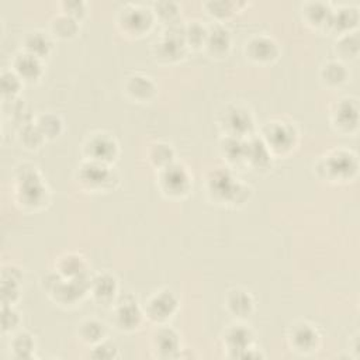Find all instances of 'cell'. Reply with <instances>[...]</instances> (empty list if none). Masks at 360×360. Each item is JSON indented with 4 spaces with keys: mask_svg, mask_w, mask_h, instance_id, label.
I'll return each mask as SVG.
<instances>
[{
    "mask_svg": "<svg viewBox=\"0 0 360 360\" xmlns=\"http://www.w3.org/2000/svg\"><path fill=\"white\" fill-rule=\"evenodd\" d=\"M205 194L212 204L238 208L248 202L252 195V187L238 179L228 167H215L207 173Z\"/></svg>",
    "mask_w": 360,
    "mask_h": 360,
    "instance_id": "1",
    "label": "cell"
},
{
    "mask_svg": "<svg viewBox=\"0 0 360 360\" xmlns=\"http://www.w3.org/2000/svg\"><path fill=\"white\" fill-rule=\"evenodd\" d=\"M14 201L28 212L44 210L49 204L51 194L37 166L20 163L14 169Z\"/></svg>",
    "mask_w": 360,
    "mask_h": 360,
    "instance_id": "2",
    "label": "cell"
},
{
    "mask_svg": "<svg viewBox=\"0 0 360 360\" xmlns=\"http://www.w3.org/2000/svg\"><path fill=\"white\" fill-rule=\"evenodd\" d=\"M357 155L350 149L335 148L314 165L315 174L328 183H347L357 176Z\"/></svg>",
    "mask_w": 360,
    "mask_h": 360,
    "instance_id": "3",
    "label": "cell"
},
{
    "mask_svg": "<svg viewBox=\"0 0 360 360\" xmlns=\"http://www.w3.org/2000/svg\"><path fill=\"white\" fill-rule=\"evenodd\" d=\"M90 278L70 280L52 270L42 277L41 285L52 302L62 308H75L89 295Z\"/></svg>",
    "mask_w": 360,
    "mask_h": 360,
    "instance_id": "4",
    "label": "cell"
},
{
    "mask_svg": "<svg viewBox=\"0 0 360 360\" xmlns=\"http://www.w3.org/2000/svg\"><path fill=\"white\" fill-rule=\"evenodd\" d=\"M259 136L273 158L287 156L297 148L300 141V132L295 124L285 118L266 121L260 128Z\"/></svg>",
    "mask_w": 360,
    "mask_h": 360,
    "instance_id": "5",
    "label": "cell"
},
{
    "mask_svg": "<svg viewBox=\"0 0 360 360\" xmlns=\"http://www.w3.org/2000/svg\"><path fill=\"white\" fill-rule=\"evenodd\" d=\"M75 179L77 186L86 193H110L118 183L120 176L110 165L82 160L75 172Z\"/></svg>",
    "mask_w": 360,
    "mask_h": 360,
    "instance_id": "6",
    "label": "cell"
},
{
    "mask_svg": "<svg viewBox=\"0 0 360 360\" xmlns=\"http://www.w3.org/2000/svg\"><path fill=\"white\" fill-rule=\"evenodd\" d=\"M222 347L226 357L231 359H259L264 357L257 349L255 342L253 330L243 323L242 321H236L232 325H228L221 336Z\"/></svg>",
    "mask_w": 360,
    "mask_h": 360,
    "instance_id": "7",
    "label": "cell"
},
{
    "mask_svg": "<svg viewBox=\"0 0 360 360\" xmlns=\"http://www.w3.org/2000/svg\"><path fill=\"white\" fill-rule=\"evenodd\" d=\"M188 51L184 41L183 24L180 22L166 25L150 48L153 59L162 65H173L183 60Z\"/></svg>",
    "mask_w": 360,
    "mask_h": 360,
    "instance_id": "8",
    "label": "cell"
},
{
    "mask_svg": "<svg viewBox=\"0 0 360 360\" xmlns=\"http://www.w3.org/2000/svg\"><path fill=\"white\" fill-rule=\"evenodd\" d=\"M218 127L224 136L246 139L255 135V117L248 105L233 101L226 104L219 112Z\"/></svg>",
    "mask_w": 360,
    "mask_h": 360,
    "instance_id": "9",
    "label": "cell"
},
{
    "mask_svg": "<svg viewBox=\"0 0 360 360\" xmlns=\"http://www.w3.org/2000/svg\"><path fill=\"white\" fill-rule=\"evenodd\" d=\"M156 186L159 191L170 200L187 197L193 187V177L188 169L177 160L156 170Z\"/></svg>",
    "mask_w": 360,
    "mask_h": 360,
    "instance_id": "10",
    "label": "cell"
},
{
    "mask_svg": "<svg viewBox=\"0 0 360 360\" xmlns=\"http://www.w3.org/2000/svg\"><path fill=\"white\" fill-rule=\"evenodd\" d=\"M111 325L121 333H132L141 329L145 318L142 305L132 294H124L117 297L111 304Z\"/></svg>",
    "mask_w": 360,
    "mask_h": 360,
    "instance_id": "11",
    "label": "cell"
},
{
    "mask_svg": "<svg viewBox=\"0 0 360 360\" xmlns=\"http://www.w3.org/2000/svg\"><path fill=\"white\" fill-rule=\"evenodd\" d=\"M156 18L152 8H146L139 4L122 6L115 17V24L120 32L128 38H141L148 34Z\"/></svg>",
    "mask_w": 360,
    "mask_h": 360,
    "instance_id": "12",
    "label": "cell"
},
{
    "mask_svg": "<svg viewBox=\"0 0 360 360\" xmlns=\"http://www.w3.org/2000/svg\"><path fill=\"white\" fill-rule=\"evenodd\" d=\"M120 155V145L115 136L105 131L91 132L82 145L83 160L112 165Z\"/></svg>",
    "mask_w": 360,
    "mask_h": 360,
    "instance_id": "13",
    "label": "cell"
},
{
    "mask_svg": "<svg viewBox=\"0 0 360 360\" xmlns=\"http://www.w3.org/2000/svg\"><path fill=\"white\" fill-rule=\"evenodd\" d=\"M179 298L177 295L167 290L160 288L158 291H153L142 305L145 318L155 323V325H163L167 323L179 311Z\"/></svg>",
    "mask_w": 360,
    "mask_h": 360,
    "instance_id": "14",
    "label": "cell"
},
{
    "mask_svg": "<svg viewBox=\"0 0 360 360\" xmlns=\"http://www.w3.org/2000/svg\"><path fill=\"white\" fill-rule=\"evenodd\" d=\"M322 338L315 325L307 321H298L290 325L287 330V343L291 352L300 356H311L319 350Z\"/></svg>",
    "mask_w": 360,
    "mask_h": 360,
    "instance_id": "15",
    "label": "cell"
},
{
    "mask_svg": "<svg viewBox=\"0 0 360 360\" xmlns=\"http://www.w3.org/2000/svg\"><path fill=\"white\" fill-rule=\"evenodd\" d=\"M332 128L342 135H353L359 128V104L354 97H342L330 108Z\"/></svg>",
    "mask_w": 360,
    "mask_h": 360,
    "instance_id": "16",
    "label": "cell"
},
{
    "mask_svg": "<svg viewBox=\"0 0 360 360\" xmlns=\"http://www.w3.org/2000/svg\"><path fill=\"white\" fill-rule=\"evenodd\" d=\"M243 53L246 59L256 65H270L280 56L277 41L267 34H255L245 41Z\"/></svg>",
    "mask_w": 360,
    "mask_h": 360,
    "instance_id": "17",
    "label": "cell"
},
{
    "mask_svg": "<svg viewBox=\"0 0 360 360\" xmlns=\"http://www.w3.org/2000/svg\"><path fill=\"white\" fill-rule=\"evenodd\" d=\"M150 349L158 359L180 357L183 347L179 332L167 323L156 325L150 335Z\"/></svg>",
    "mask_w": 360,
    "mask_h": 360,
    "instance_id": "18",
    "label": "cell"
},
{
    "mask_svg": "<svg viewBox=\"0 0 360 360\" xmlns=\"http://www.w3.org/2000/svg\"><path fill=\"white\" fill-rule=\"evenodd\" d=\"M122 91L128 100L138 104H146L158 96V86L155 80L145 73H134L125 77Z\"/></svg>",
    "mask_w": 360,
    "mask_h": 360,
    "instance_id": "19",
    "label": "cell"
},
{
    "mask_svg": "<svg viewBox=\"0 0 360 360\" xmlns=\"http://www.w3.org/2000/svg\"><path fill=\"white\" fill-rule=\"evenodd\" d=\"M118 288L120 284L117 277L108 271H101L91 276L89 295L100 305L112 304L118 297Z\"/></svg>",
    "mask_w": 360,
    "mask_h": 360,
    "instance_id": "20",
    "label": "cell"
},
{
    "mask_svg": "<svg viewBox=\"0 0 360 360\" xmlns=\"http://www.w3.org/2000/svg\"><path fill=\"white\" fill-rule=\"evenodd\" d=\"M232 45V37L229 30L221 24L214 22L208 27L207 38L204 42V52L212 59H224L228 56Z\"/></svg>",
    "mask_w": 360,
    "mask_h": 360,
    "instance_id": "21",
    "label": "cell"
},
{
    "mask_svg": "<svg viewBox=\"0 0 360 360\" xmlns=\"http://www.w3.org/2000/svg\"><path fill=\"white\" fill-rule=\"evenodd\" d=\"M10 69L14 70L24 83L30 84L39 82L45 73L44 60L22 51L14 55Z\"/></svg>",
    "mask_w": 360,
    "mask_h": 360,
    "instance_id": "22",
    "label": "cell"
},
{
    "mask_svg": "<svg viewBox=\"0 0 360 360\" xmlns=\"http://www.w3.org/2000/svg\"><path fill=\"white\" fill-rule=\"evenodd\" d=\"M224 307L226 312L236 321H243L253 312L255 300L248 290L242 287H235L226 292L224 298Z\"/></svg>",
    "mask_w": 360,
    "mask_h": 360,
    "instance_id": "23",
    "label": "cell"
},
{
    "mask_svg": "<svg viewBox=\"0 0 360 360\" xmlns=\"http://www.w3.org/2000/svg\"><path fill=\"white\" fill-rule=\"evenodd\" d=\"M53 270L59 276H62L65 278H70V280H80V278H90L91 277V274L89 271L87 262L84 260V257L80 256L79 253H73V252L62 253L55 260Z\"/></svg>",
    "mask_w": 360,
    "mask_h": 360,
    "instance_id": "24",
    "label": "cell"
},
{
    "mask_svg": "<svg viewBox=\"0 0 360 360\" xmlns=\"http://www.w3.org/2000/svg\"><path fill=\"white\" fill-rule=\"evenodd\" d=\"M53 49V38L41 30L27 31L21 38V51L45 60Z\"/></svg>",
    "mask_w": 360,
    "mask_h": 360,
    "instance_id": "25",
    "label": "cell"
},
{
    "mask_svg": "<svg viewBox=\"0 0 360 360\" xmlns=\"http://www.w3.org/2000/svg\"><path fill=\"white\" fill-rule=\"evenodd\" d=\"M273 156L260 139L259 135H253L246 141V167L256 172L269 170L271 167Z\"/></svg>",
    "mask_w": 360,
    "mask_h": 360,
    "instance_id": "26",
    "label": "cell"
},
{
    "mask_svg": "<svg viewBox=\"0 0 360 360\" xmlns=\"http://www.w3.org/2000/svg\"><path fill=\"white\" fill-rule=\"evenodd\" d=\"M76 336L83 345L93 347L108 338V326L97 318H86L77 323Z\"/></svg>",
    "mask_w": 360,
    "mask_h": 360,
    "instance_id": "27",
    "label": "cell"
},
{
    "mask_svg": "<svg viewBox=\"0 0 360 360\" xmlns=\"http://www.w3.org/2000/svg\"><path fill=\"white\" fill-rule=\"evenodd\" d=\"M359 22V10L356 6H340L336 10L332 8L328 31H332L338 35L354 31Z\"/></svg>",
    "mask_w": 360,
    "mask_h": 360,
    "instance_id": "28",
    "label": "cell"
},
{
    "mask_svg": "<svg viewBox=\"0 0 360 360\" xmlns=\"http://www.w3.org/2000/svg\"><path fill=\"white\" fill-rule=\"evenodd\" d=\"M349 77H350V73H349L347 66L338 59L326 60L319 69L321 83L325 87L332 89V90L342 87L345 83H347Z\"/></svg>",
    "mask_w": 360,
    "mask_h": 360,
    "instance_id": "29",
    "label": "cell"
},
{
    "mask_svg": "<svg viewBox=\"0 0 360 360\" xmlns=\"http://www.w3.org/2000/svg\"><path fill=\"white\" fill-rule=\"evenodd\" d=\"M246 139L222 136L219 150L226 163L232 167H246Z\"/></svg>",
    "mask_w": 360,
    "mask_h": 360,
    "instance_id": "30",
    "label": "cell"
},
{
    "mask_svg": "<svg viewBox=\"0 0 360 360\" xmlns=\"http://www.w3.org/2000/svg\"><path fill=\"white\" fill-rule=\"evenodd\" d=\"M332 8L329 4L322 1H308L302 4V18L304 21L318 30H328Z\"/></svg>",
    "mask_w": 360,
    "mask_h": 360,
    "instance_id": "31",
    "label": "cell"
},
{
    "mask_svg": "<svg viewBox=\"0 0 360 360\" xmlns=\"http://www.w3.org/2000/svg\"><path fill=\"white\" fill-rule=\"evenodd\" d=\"M11 356L18 360H27L35 357L37 352V342L34 336L27 330H17L11 335L8 343Z\"/></svg>",
    "mask_w": 360,
    "mask_h": 360,
    "instance_id": "32",
    "label": "cell"
},
{
    "mask_svg": "<svg viewBox=\"0 0 360 360\" xmlns=\"http://www.w3.org/2000/svg\"><path fill=\"white\" fill-rule=\"evenodd\" d=\"M80 31V21L75 20L73 17L59 13L49 21V30L48 32L55 39H72L75 38Z\"/></svg>",
    "mask_w": 360,
    "mask_h": 360,
    "instance_id": "33",
    "label": "cell"
},
{
    "mask_svg": "<svg viewBox=\"0 0 360 360\" xmlns=\"http://www.w3.org/2000/svg\"><path fill=\"white\" fill-rule=\"evenodd\" d=\"M360 41L357 31L345 32L336 37L333 51L338 56V60L340 62H352L359 58V49H360Z\"/></svg>",
    "mask_w": 360,
    "mask_h": 360,
    "instance_id": "34",
    "label": "cell"
},
{
    "mask_svg": "<svg viewBox=\"0 0 360 360\" xmlns=\"http://www.w3.org/2000/svg\"><path fill=\"white\" fill-rule=\"evenodd\" d=\"M146 158L149 163L156 169L166 167L176 162V150L172 143L165 141H156L152 142L146 150Z\"/></svg>",
    "mask_w": 360,
    "mask_h": 360,
    "instance_id": "35",
    "label": "cell"
},
{
    "mask_svg": "<svg viewBox=\"0 0 360 360\" xmlns=\"http://www.w3.org/2000/svg\"><path fill=\"white\" fill-rule=\"evenodd\" d=\"M17 141L25 150H38L45 142L44 134L37 127L35 121L22 124L17 128Z\"/></svg>",
    "mask_w": 360,
    "mask_h": 360,
    "instance_id": "36",
    "label": "cell"
},
{
    "mask_svg": "<svg viewBox=\"0 0 360 360\" xmlns=\"http://www.w3.org/2000/svg\"><path fill=\"white\" fill-rule=\"evenodd\" d=\"M34 121L39 128V131L44 134L46 141H53L59 138L63 132V121L56 112H52V111L41 112L34 118Z\"/></svg>",
    "mask_w": 360,
    "mask_h": 360,
    "instance_id": "37",
    "label": "cell"
},
{
    "mask_svg": "<svg viewBox=\"0 0 360 360\" xmlns=\"http://www.w3.org/2000/svg\"><path fill=\"white\" fill-rule=\"evenodd\" d=\"M183 30H184V41L188 49H202L205 38H207V32H208V27L205 24H202L198 20H193V21H187L186 24H183Z\"/></svg>",
    "mask_w": 360,
    "mask_h": 360,
    "instance_id": "38",
    "label": "cell"
},
{
    "mask_svg": "<svg viewBox=\"0 0 360 360\" xmlns=\"http://www.w3.org/2000/svg\"><path fill=\"white\" fill-rule=\"evenodd\" d=\"M152 11L155 18L165 24V27L179 22V17L181 13L180 6L174 1H155Z\"/></svg>",
    "mask_w": 360,
    "mask_h": 360,
    "instance_id": "39",
    "label": "cell"
},
{
    "mask_svg": "<svg viewBox=\"0 0 360 360\" xmlns=\"http://www.w3.org/2000/svg\"><path fill=\"white\" fill-rule=\"evenodd\" d=\"M24 86V82L17 76V73L11 69L1 72L0 89H1V100H13L20 97V91Z\"/></svg>",
    "mask_w": 360,
    "mask_h": 360,
    "instance_id": "40",
    "label": "cell"
},
{
    "mask_svg": "<svg viewBox=\"0 0 360 360\" xmlns=\"http://www.w3.org/2000/svg\"><path fill=\"white\" fill-rule=\"evenodd\" d=\"M207 13L217 20V22H221L236 13L238 7L235 3L231 1H207L202 4Z\"/></svg>",
    "mask_w": 360,
    "mask_h": 360,
    "instance_id": "41",
    "label": "cell"
},
{
    "mask_svg": "<svg viewBox=\"0 0 360 360\" xmlns=\"http://www.w3.org/2000/svg\"><path fill=\"white\" fill-rule=\"evenodd\" d=\"M21 325V315L14 305H1V330L13 335Z\"/></svg>",
    "mask_w": 360,
    "mask_h": 360,
    "instance_id": "42",
    "label": "cell"
},
{
    "mask_svg": "<svg viewBox=\"0 0 360 360\" xmlns=\"http://www.w3.org/2000/svg\"><path fill=\"white\" fill-rule=\"evenodd\" d=\"M20 284L18 280L1 278V305H15L20 300Z\"/></svg>",
    "mask_w": 360,
    "mask_h": 360,
    "instance_id": "43",
    "label": "cell"
},
{
    "mask_svg": "<svg viewBox=\"0 0 360 360\" xmlns=\"http://www.w3.org/2000/svg\"><path fill=\"white\" fill-rule=\"evenodd\" d=\"M91 352H90V356L93 359H105V360H110V359H117L120 357V353H118V347L111 343L108 339L103 340L101 343L90 347Z\"/></svg>",
    "mask_w": 360,
    "mask_h": 360,
    "instance_id": "44",
    "label": "cell"
},
{
    "mask_svg": "<svg viewBox=\"0 0 360 360\" xmlns=\"http://www.w3.org/2000/svg\"><path fill=\"white\" fill-rule=\"evenodd\" d=\"M59 6L62 8L60 13H65L77 21H80L87 14V3L82 0H65Z\"/></svg>",
    "mask_w": 360,
    "mask_h": 360,
    "instance_id": "45",
    "label": "cell"
}]
</instances>
